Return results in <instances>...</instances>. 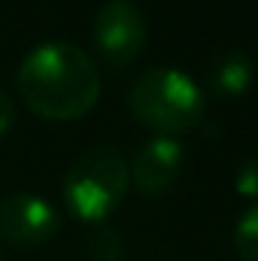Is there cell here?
I'll return each mask as SVG.
<instances>
[{
  "label": "cell",
  "instance_id": "obj_1",
  "mask_svg": "<svg viewBox=\"0 0 258 261\" xmlns=\"http://www.w3.org/2000/svg\"><path fill=\"white\" fill-rule=\"evenodd\" d=\"M15 88L31 113L49 122H73L97 107L100 70L73 43H43L24 55Z\"/></svg>",
  "mask_w": 258,
  "mask_h": 261
},
{
  "label": "cell",
  "instance_id": "obj_2",
  "mask_svg": "<svg viewBox=\"0 0 258 261\" xmlns=\"http://www.w3.org/2000/svg\"><path fill=\"white\" fill-rule=\"evenodd\" d=\"M128 110L158 137H176L203 122L207 100L189 73L176 67H152L128 88Z\"/></svg>",
  "mask_w": 258,
  "mask_h": 261
},
{
  "label": "cell",
  "instance_id": "obj_3",
  "mask_svg": "<svg viewBox=\"0 0 258 261\" xmlns=\"http://www.w3.org/2000/svg\"><path fill=\"white\" fill-rule=\"evenodd\" d=\"M128 186L125 155L116 146H94L70 164L64 176V203L79 222L100 225L119 210Z\"/></svg>",
  "mask_w": 258,
  "mask_h": 261
},
{
  "label": "cell",
  "instance_id": "obj_4",
  "mask_svg": "<svg viewBox=\"0 0 258 261\" xmlns=\"http://www.w3.org/2000/svg\"><path fill=\"white\" fill-rule=\"evenodd\" d=\"M94 46L113 70L131 67L146 49V18L131 0H110L94 18Z\"/></svg>",
  "mask_w": 258,
  "mask_h": 261
},
{
  "label": "cell",
  "instance_id": "obj_5",
  "mask_svg": "<svg viewBox=\"0 0 258 261\" xmlns=\"http://www.w3.org/2000/svg\"><path fill=\"white\" fill-rule=\"evenodd\" d=\"M61 228L58 210L34 195H6L0 197V240L18 249L40 246L52 240Z\"/></svg>",
  "mask_w": 258,
  "mask_h": 261
},
{
  "label": "cell",
  "instance_id": "obj_6",
  "mask_svg": "<svg viewBox=\"0 0 258 261\" xmlns=\"http://www.w3.org/2000/svg\"><path fill=\"white\" fill-rule=\"evenodd\" d=\"M183 170V146L176 137H155L149 140L128 164L131 186L143 197L164 195Z\"/></svg>",
  "mask_w": 258,
  "mask_h": 261
},
{
  "label": "cell",
  "instance_id": "obj_7",
  "mask_svg": "<svg viewBox=\"0 0 258 261\" xmlns=\"http://www.w3.org/2000/svg\"><path fill=\"white\" fill-rule=\"evenodd\" d=\"M255 67L243 52H225L210 70V91L222 100H237L252 88Z\"/></svg>",
  "mask_w": 258,
  "mask_h": 261
},
{
  "label": "cell",
  "instance_id": "obj_8",
  "mask_svg": "<svg viewBox=\"0 0 258 261\" xmlns=\"http://www.w3.org/2000/svg\"><path fill=\"white\" fill-rule=\"evenodd\" d=\"M85 252H88L91 261H122V255H125V240H122V234L113 225L100 222V225H94L88 231Z\"/></svg>",
  "mask_w": 258,
  "mask_h": 261
},
{
  "label": "cell",
  "instance_id": "obj_9",
  "mask_svg": "<svg viewBox=\"0 0 258 261\" xmlns=\"http://www.w3.org/2000/svg\"><path fill=\"white\" fill-rule=\"evenodd\" d=\"M234 252L240 261H258V203L246 206L234 228Z\"/></svg>",
  "mask_w": 258,
  "mask_h": 261
},
{
  "label": "cell",
  "instance_id": "obj_10",
  "mask_svg": "<svg viewBox=\"0 0 258 261\" xmlns=\"http://www.w3.org/2000/svg\"><path fill=\"white\" fill-rule=\"evenodd\" d=\"M234 192H237L240 197L258 200V158H246V161L237 167V176H234Z\"/></svg>",
  "mask_w": 258,
  "mask_h": 261
},
{
  "label": "cell",
  "instance_id": "obj_11",
  "mask_svg": "<svg viewBox=\"0 0 258 261\" xmlns=\"http://www.w3.org/2000/svg\"><path fill=\"white\" fill-rule=\"evenodd\" d=\"M12 122H15V103L6 91H0V137L12 128Z\"/></svg>",
  "mask_w": 258,
  "mask_h": 261
},
{
  "label": "cell",
  "instance_id": "obj_12",
  "mask_svg": "<svg viewBox=\"0 0 258 261\" xmlns=\"http://www.w3.org/2000/svg\"><path fill=\"white\" fill-rule=\"evenodd\" d=\"M0 261H3V255H0Z\"/></svg>",
  "mask_w": 258,
  "mask_h": 261
}]
</instances>
